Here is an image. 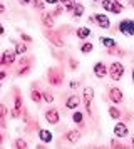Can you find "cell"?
Instances as JSON below:
<instances>
[{"mask_svg":"<svg viewBox=\"0 0 134 149\" xmlns=\"http://www.w3.org/2000/svg\"><path fill=\"white\" fill-rule=\"evenodd\" d=\"M47 81H49L50 86H62V82H64V72H62V69L50 67L49 72H47Z\"/></svg>","mask_w":134,"mask_h":149,"instance_id":"obj_1","label":"cell"},{"mask_svg":"<svg viewBox=\"0 0 134 149\" xmlns=\"http://www.w3.org/2000/svg\"><path fill=\"white\" fill-rule=\"evenodd\" d=\"M107 74H109V77H111L112 81H121V79L124 77V65L117 61L112 62V64L109 65V69H107Z\"/></svg>","mask_w":134,"mask_h":149,"instance_id":"obj_2","label":"cell"},{"mask_svg":"<svg viewBox=\"0 0 134 149\" xmlns=\"http://www.w3.org/2000/svg\"><path fill=\"white\" fill-rule=\"evenodd\" d=\"M82 99H84V106H86V112L89 116H92V99H94V89L92 87H84L82 91Z\"/></svg>","mask_w":134,"mask_h":149,"instance_id":"obj_3","label":"cell"},{"mask_svg":"<svg viewBox=\"0 0 134 149\" xmlns=\"http://www.w3.org/2000/svg\"><path fill=\"white\" fill-rule=\"evenodd\" d=\"M15 57H17L15 49H7L5 52L2 54V57H0V64L2 65H12L15 62Z\"/></svg>","mask_w":134,"mask_h":149,"instance_id":"obj_4","label":"cell"},{"mask_svg":"<svg viewBox=\"0 0 134 149\" xmlns=\"http://www.w3.org/2000/svg\"><path fill=\"white\" fill-rule=\"evenodd\" d=\"M109 101L112 102V104H121V102L124 101L122 91L119 87H111L109 89Z\"/></svg>","mask_w":134,"mask_h":149,"instance_id":"obj_5","label":"cell"},{"mask_svg":"<svg viewBox=\"0 0 134 149\" xmlns=\"http://www.w3.org/2000/svg\"><path fill=\"white\" fill-rule=\"evenodd\" d=\"M45 37H47L50 42H52L55 47H64V39H62L60 32H52V30H47V32H45Z\"/></svg>","mask_w":134,"mask_h":149,"instance_id":"obj_6","label":"cell"},{"mask_svg":"<svg viewBox=\"0 0 134 149\" xmlns=\"http://www.w3.org/2000/svg\"><path fill=\"white\" fill-rule=\"evenodd\" d=\"M129 134V129H127V124L126 122H117L116 126H114V136L116 137H119V139H122V137H126V136Z\"/></svg>","mask_w":134,"mask_h":149,"instance_id":"obj_7","label":"cell"},{"mask_svg":"<svg viewBox=\"0 0 134 149\" xmlns=\"http://www.w3.org/2000/svg\"><path fill=\"white\" fill-rule=\"evenodd\" d=\"M45 121L49 122V124H57V122L60 121V114H59V111L55 107H50V109H47L45 111Z\"/></svg>","mask_w":134,"mask_h":149,"instance_id":"obj_8","label":"cell"},{"mask_svg":"<svg viewBox=\"0 0 134 149\" xmlns=\"http://www.w3.org/2000/svg\"><path fill=\"white\" fill-rule=\"evenodd\" d=\"M94 22H96L100 29H109L111 27V20L107 19L106 14H96L94 15Z\"/></svg>","mask_w":134,"mask_h":149,"instance_id":"obj_9","label":"cell"},{"mask_svg":"<svg viewBox=\"0 0 134 149\" xmlns=\"http://www.w3.org/2000/svg\"><path fill=\"white\" fill-rule=\"evenodd\" d=\"M94 74H96V77H99V79L106 77L107 75V65L104 64V62H97V64H94Z\"/></svg>","mask_w":134,"mask_h":149,"instance_id":"obj_10","label":"cell"},{"mask_svg":"<svg viewBox=\"0 0 134 149\" xmlns=\"http://www.w3.org/2000/svg\"><path fill=\"white\" fill-rule=\"evenodd\" d=\"M80 137H82L80 131H67L66 136H64V139H66L67 142H70V144H75V142H79Z\"/></svg>","mask_w":134,"mask_h":149,"instance_id":"obj_11","label":"cell"},{"mask_svg":"<svg viewBox=\"0 0 134 149\" xmlns=\"http://www.w3.org/2000/svg\"><path fill=\"white\" fill-rule=\"evenodd\" d=\"M24 112V107H22V97H20L19 91H17V99H15V107L12 109V117H20V114Z\"/></svg>","mask_w":134,"mask_h":149,"instance_id":"obj_12","label":"cell"},{"mask_svg":"<svg viewBox=\"0 0 134 149\" xmlns=\"http://www.w3.org/2000/svg\"><path fill=\"white\" fill-rule=\"evenodd\" d=\"M54 22H55V17H54L52 12H45V14L42 15V24H44V27L52 29L54 27Z\"/></svg>","mask_w":134,"mask_h":149,"instance_id":"obj_13","label":"cell"},{"mask_svg":"<svg viewBox=\"0 0 134 149\" xmlns=\"http://www.w3.org/2000/svg\"><path fill=\"white\" fill-rule=\"evenodd\" d=\"M37 134H39L40 141H44V142H50L54 139L52 132H50L49 129H39V131H37Z\"/></svg>","mask_w":134,"mask_h":149,"instance_id":"obj_14","label":"cell"},{"mask_svg":"<svg viewBox=\"0 0 134 149\" xmlns=\"http://www.w3.org/2000/svg\"><path fill=\"white\" fill-rule=\"evenodd\" d=\"M79 104H80L79 95H70V97H67V101H66V107L67 109H75Z\"/></svg>","mask_w":134,"mask_h":149,"instance_id":"obj_15","label":"cell"},{"mask_svg":"<svg viewBox=\"0 0 134 149\" xmlns=\"http://www.w3.org/2000/svg\"><path fill=\"white\" fill-rule=\"evenodd\" d=\"M75 35H77L79 39H87V37L91 35V29L89 27H79L75 30Z\"/></svg>","mask_w":134,"mask_h":149,"instance_id":"obj_16","label":"cell"},{"mask_svg":"<svg viewBox=\"0 0 134 149\" xmlns=\"http://www.w3.org/2000/svg\"><path fill=\"white\" fill-rule=\"evenodd\" d=\"M117 29H119V32L122 35H129V19L127 20H121Z\"/></svg>","mask_w":134,"mask_h":149,"instance_id":"obj_17","label":"cell"},{"mask_svg":"<svg viewBox=\"0 0 134 149\" xmlns=\"http://www.w3.org/2000/svg\"><path fill=\"white\" fill-rule=\"evenodd\" d=\"M109 116H111L112 119H122V112H121V109L116 107V104L109 107Z\"/></svg>","mask_w":134,"mask_h":149,"instance_id":"obj_18","label":"cell"},{"mask_svg":"<svg viewBox=\"0 0 134 149\" xmlns=\"http://www.w3.org/2000/svg\"><path fill=\"white\" fill-rule=\"evenodd\" d=\"M100 42H102L104 47H107V49H112V47L117 45V42L114 40V39H111V37H100Z\"/></svg>","mask_w":134,"mask_h":149,"instance_id":"obj_19","label":"cell"},{"mask_svg":"<svg viewBox=\"0 0 134 149\" xmlns=\"http://www.w3.org/2000/svg\"><path fill=\"white\" fill-rule=\"evenodd\" d=\"M30 99H32L35 104H39V102L42 101V92L37 91V89H32V92H30Z\"/></svg>","mask_w":134,"mask_h":149,"instance_id":"obj_20","label":"cell"},{"mask_svg":"<svg viewBox=\"0 0 134 149\" xmlns=\"http://www.w3.org/2000/svg\"><path fill=\"white\" fill-rule=\"evenodd\" d=\"M114 3H116V0H102V8L106 12H112Z\"/></svg>","mask_w":134,"mask_h":149,"instance_id":"obj_21","label":"cell"},{"mask_svg":"<svg viewBox=\"0 0 134 149\" xmlns=\"http://www.w3.org/2000/svg\"><path fill=\"white\" fill-rule=\"evenodd\" d=\"M72 14L75 19H79V17H82V14H84V5H80V3H75V7H74Z\"/></svg>","mask_w":134,"mask_h":149,"instance_id":"obj_22","label":"cell"},{"mask_svg":"<svg viewBox=\"0 0 134 149\" xmlns=\"http://www.w3.org/2000/svg\"><path fill=\"white\" fill-rule=\"evenodd\" d=\"M92 49H94V44L84 42V44L80 45V52H82V54H89V52H92Z\"/></svg>","mask_w":134,"mask_h":149,"instance_id":"obj_23","label":"cell"},{"mask_svg":"<svg viewBox=\"0 0 134 149\" xmlns=\"http://www.w3.org/2000/svg\"><path fill=\"white\" fill-rule=\"evenodd\" d=\"M72 121L75 122V124H82V122H84V114H82L80 111H75L72 114Z\"/></svg>","mask_w":134,"mask_h":149,"instance_id":"obj_24","label":"cell"},{"mask_svg":"<svg viewBox=\"0 0 134 149\" xmlns=\"http://www.w3.org/2000/svg\"><path fill=\"white\" fill-rule=\"evenodd\" d=\"M5 116H7V107L3 104H0V124H2V127H5Z\"/></svg>","mask_w":134,"mask_h":149,"instance_id":"obj_25","label":"cell"},{"mask_svg":"<svg viewBox=\"0 0 134 149\" xmlns=\"http://www.w3.org/2000/svg\"><path fill=\"white\" fill-rule=\"evenodd\" d=\"M42 99H44L45 102H49V104H52V102H54L52 92H50V91H44V92H42Z\"/></svg>","mask_w":134,"mask_h":149,"instance_id":"obj_26","label":"cell"},{"mask_svg":"<svg viewBox=\"0 0 134 149\" xmlns=\"http://www.w3.org/2000/svg\"><path fill=\"white\" fill-rule=\"evenodd\" d=\"M15 52H17V54H25L27 45L25 44H17V45H15Z\"/></svg>","mask_w":134,"mask_h":149,"instance_id":"obj_27","label":"cell"},{"mask_svg":"<svg viewBox=\"0 0 134 149\" xmlns=\"http://www.w3.org/2000/svg\"><path fill=\"white\" fill-rule=\"evenodd\" d=\"M111 146H112V148H126V144L122 141H119V137H117V139H112V141H111Z\"/></svg>","mask_w":134,"mask_h":149,"instance_id":"obj_28","label":"cell"},{"mask_svg":"<svg viewBox=\"0 0 134 149\" xmlns=\"http://www.w3.org/2000/svg\"><path fill=\"white\" fill-rule=\"evenodd\" d=\"M27 141H24V139H17L15 141V148H20V149H27Z\"/></svg>","mask_w":134,"mask_h":149,"instance_id":"obj_29","label":"cell"},{"mask_svg":"<svg viewBox=\"0 0 134 149\" xmlns=\"http://www.w3.org/2000/svg\"><path fill=\"white\" fill-rule=\"evenodd\" d=\"M122 10H124V7L121 5L119 2H116V3H114V8H112V14H121Z\"/></svg>","mask_w":134,"mask_h":149,"instance_id":"obj_30","label":"cell"},{"mask_svg":"<svg viewBox=\"0 0 134 149\" xmlns=\"http://www.w3.org/2000/svg\"><path fill=\"white\" fill-rule=\"evenodd\" d=\"M32 2H34V7L37 8V10H39V8L44 10V0H32Z\"/></svg>","mask_w":134,"mask_h":149,"instance_id":"obj_31","label":"cell"},{"mask_svg":"<svg viewBox=\"0 0 134 149\" xmlns=\"http://www.w3.org/2000/svg\"><path fill=\"white\" fill-rule=\"evenodd\" d=\"M20 39H22L24 42H29V44L32 42V37H30V35H27V34H20Z\"/></svg>","mask_w":134,"mask_h":149,"instance_id":"obj_32","label":"cell"},{"mask_svg":"<svg viewBox=\"0 0 134 149\" xmlns=\"http://www.w3.org/2000/svg\"><path fill=\"white\" fill-rule=\"evenodd\" d=\"M62 12H64V7H60V5H59V7H57V8H55V10L52 12V14H54V17H59Z\"/></svg>","mask_w":134,"mask_h":149,"instance_id":"obj_33","label":"cell"},{"mask_svg":"<svg viewBox=\"0 0 134 149\" xmlns=\"http://www.w3.org/2000/svg\"><path fill=\"white\" fill-rule=\"evenodd\" d=\"M129 35H134V20L129 19Z\"/></svg>","mask_w":134,"mask_h":149,"instance_id":"obj_34","label":"cell"},{"mask_svg":"<svg viewBox=\"0 0 134 149\" xmlns=\"http://www.w3.org/2000/svg\"><path fill=\"white\" fill-rule=\"evenodd\" d=\"M69 87H70V89L79 87V82H77V81H70V82H69Z\"/></svg>","mask_w":134,"mask_h":149,"instance_id":"obj_35","label":"cell"},{"mask_svg":"<svg viewBox=\"0 0 134 149\" xmlns=\"http://www.w3.org/2000/svg\"><path fill=\"white\" fill-rule=\"evenodd\" d=\"M69 64H70V69H75V67H77V62L74 61V59H69Z\"/></svg>","mask_w":134,"mask_h":149,"instance_id":"obj_36","label":"cell"},{"mask_svg":"<svg viewBox=\"0 0 134 149\" xmlns=\"http://www.w3.org/2000/svg\"><path fill=\"white\" fill-rule=\"evenodd\" d=\"M44 2H45V3H49V5H55L59 0H44Z\"/></svg>","mask_w":134,"mask_h":149,"instance_id":"obj_37","label":"cell"},{"mask_svg":"<svg viewBox=\"0 0 134 149\" xmlns=\"http://www.w3.org/2000/svg\"><path fill=\"white\" fill-rule=\"evenodd\" d=\"M5 75H7L5 70H0V81H2V79H5Z\"/></svg>","mask_w":134,"mask_h":149,"instance_id":"obj_38","label":"cell"},{"mask_svg":"<svg viewBox=\"0 0 134 149\" xmlns=\"http://www.w3.org/2000/svg\"><path fill=\"white\" fill-rule=\"evenodd\" d=\"M5 34V29H3V25H0V35Z\"/></svg>","mask_w":134,"mask_h":149,"instance_id":"obj_39","label":"cell"},{"mask_svg":"<svg viewBox=\"0 0 134 149\" xmlns=\"http://www.w3.org/2000/svg\"><path fill=\"white\" fill-rule=\"evenodd\" d=\"M2 12H5V7H3V5L0 3V14H2Z\"/></svg>","mask_w":134,"mask_h":149,"instance_id":"obj_40","label":"cell"},{"mask_svg":"<svg viewBox=\"0 0 134 149\" xmlns=\"http://www.w3.org/2000/svg\"><path fill=\"white\" fill-rule=\"evenodd\" d=\"M131 148H134V136L131 137Z\"/></svg>","mask_w":134,"mask_h":149,"instance_id":"obj_41","label":"cell"},{"mask_svg":"<svg viewBox=\"0 0 134 149\" xmlns=\"http://www.w3.org/2000/svg\"><path fill=\"white\" fill-rule=\"evenodd\" d=\"M131 77H133V82H134V67H133V70H131Z\"/></svg>","mask_w":134,"mask_h":149,"instance_id":"obj_42","label":"cell"},{"mask_svg":"<svg viewBox=\"0 0 134 149\" xmlns=\"http://www.w3.org/2000/svg\"><path fill=\"white\" fill-rule=\"evenodd\" d=\"M22 2H24V3H29V2H32V0H22Z\"/></svg>","mask_w":134,"mask_h":149,"instance_id":"obj_43","label":"cell"},{"mask_svg":"<svg viewBox=\"0 0 134 149\" xmlns=\"http://www.w3.org/2000/svg\"><path fill=\"white\" fill-rule=\"evenodd\" d=\"M131 3H133V7H134V0H131Z\"/></svg>","mask_w":134,"mask_h":149,"instance_id":"obj_44","label":"cell"},{"mask_svg":"<svg viewBox=\"0 0 134 149\" xmlns=\"http://www.w3.org/2000/svg\"><path fill=\"white\" fill-rule=\"evenodd\" d=\"M117 2H121V0H117Z\"/></svg>","mask_w":134,"mask_h":149,"instance_id":"obj_45","label":"cell"},{"mask_svg":"<svg viewBox=\"0 0 134 149\" xmlns=\"http://www.w3.org/2000/svg\"><path fill=\"white\" fill-rule=\"evenodd\" d=\"M94 2H96V0H94Z\"/></svg>","mask_w":134,"mask_h":149,"instance_id":"obj_46","label":"cell"}]
</instances>
